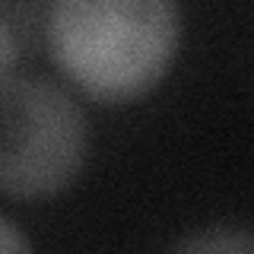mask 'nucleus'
Returning <instances> with one entry per match:
<instances>
[{"mask_svg": "<svg viewBox=\"0 0 254 254\" xmlns=\"http://www.w3.org/2000/svg\"><path fill=\"white\" fill-rule=\"evenodd\" d=\"M178 10L165 0H64L48 13L54 64L102 102L149 92L178 51Z\"/></svg>", "mask_w": 254, "mask_h": 254, "instance_id": "1", "label": "nucleus"}, {"mask_svg": "<svg viewBox=\"0 0 254 254\" xmlns=\"http://www.w3.org/2000/svg\"><path fill=\"white\" fill-rule=\"evenodd\" d=\"M86 115L64 86L45 76H13L0 86V194L51 197L79 175Z\"/></svg>", "mask_w": 254, "mask_h": 254, "instance_id": "2", "label": "nucleus"}, {"mask_svg": "<svg viewBox=\"0 0 254 254\" xmlns=\"http://www.w3.org/2000/svg\"><path fill=\"white\" fill-rule=\"evenodd\" d=\"M172 254H254V232L242 226H213L178 242Z\"/></svg>", "mask_w": 254, "mask_h": 254, "instance_id": "3", "label": "nucleus"}, {"mask_svg": "<svg viewBox=\"0 0 254 254\" xmlns=\"http://www.w3.org/2000/svg\"><path fill=\"white\" fill-rule=\"evenodd\" d=\"M16 61H19V42H16L10 22L0 16V86L13 79V70H16Z\"/></svg>", "mask_w": 254, "mask_h": 254, "instance_id": "4", "label": "nucleus"}, {"mask_svg": "<svg viewBox=\"0 0 254 254\" xmlns=\"http://www.w3.org/2000/svg\"><path fill=\"white\" fill-rule=\"evenodd\" d=\"M0 254H32L26 235H22L6 216H0Z\"/></svg>", "mask_w": 254, "mask_h": 254, "instance_id": "5", "label": "nucleus"}]
</instances>
